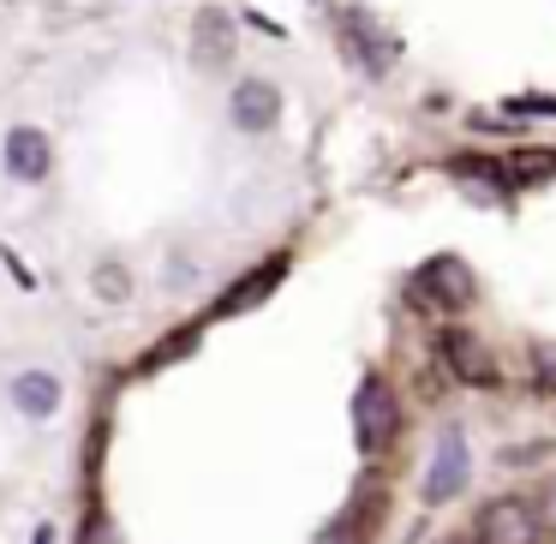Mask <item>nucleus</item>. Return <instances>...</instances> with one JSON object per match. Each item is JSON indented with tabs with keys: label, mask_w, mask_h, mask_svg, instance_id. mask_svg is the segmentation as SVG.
I'll list each match as a JSON object with an SVG mask.
<instances>
[{
	"label": "nucleus",
	"mask_w": 556,
	"mask_h": 544,
	"mask_svg": "<svg viewBox=\"0 0 556 544\" xmlns=\"http://www.w3.org/2000/svg\"><path fill=\"white\" fill-rule=\"evenodd\" d=\"M508 109L515 114H556V97H515Z\"/></svg>",
	"instance_id": "f3484780"
},
{
	"label": "nucleus",
	"mask_w": 556,
	"mask_h": 544,
	"mask_svg": "<svg viewBox=\"0 0 556 544\" xmlns=\"http://www.w3.org/2000/svg\"><path fill=\"white\" fill-rule=\"evenodd\" d=\"M7 174L13 180H25V186H37V180H49V162H54V144H49V132L42 126H13L7 132Z\"/></svg>",
	"instance_id": "0eeeda50"
},
{
	"label": "nucleus",
	"mask_w": 556,
	"mask_h": 544,
	"mask_svg": "<svg viewBox=\"0 0 556 544\" xmlns=\"http://www.w3.org/2000/svg\"><path fill=\"white\" fill-rule=\"evenodd\" d=\"M515 168H520V174H551V168H556V156H520Z\"/></svg>",
	"instance_id": "a211bd4d"
},
{
	"label": "nucleus",
	"mask_w": 556,
	"mask_h": 544,
	"mask_svg": "<svg viewBox=\"0 0 556 544\" xmlns=\"http://www.w3.org/2000/svg\"><path fill=\"white\" fill-rule=\"evenodd\" d=\"M472 539L479 544H539L544 527H539V515H532V503H520V496H496V503L479 508Z\"/></svg>",
	"instance_id": "f03ea898"
},
{
	"label": "nucleus",
	"mask_w": 556,
	"mask_h": 544,
	"mask_svg": "<svg viewBox=\"0 0 556 544\" xmlns=\"http://www.w3.org/2000/svg\"><path fill=\"white\" fill-rule=\"evenodd\" d=\"M348 37L359 42V61L371 66V73H383V66H389V61H395V54H401L395 42H389V37H383V30H377L371 18H365V13H353V18H348Z\"/></svg>",
	"instance_id": "9b49d317"
},
{
	"label": "nucleus",
	"mask_w": 556,
	"mask_h": 544,
	"mask_svg": "<svg viewBox=\"0 0 556 544\" xmlns=\"http://www.w3.org/2000/svg\"><path fill=\"white\" fill-rule=\"evenodd\" d=\"M228 114L240 132H269V126L281 121V90L269 85V78H240L228 97Z\"/></svg>",
	"instance_id": "423d86ee"
},
{
	"label": "nucleus",
	"mask_w": 556,
	"mask_h": 544,
	"mask_svg": "<svg viewBox=\"0 0 556 544\" xmlns=\"http://www.w3.org/2000/svg\"><path fill=\"white\" fill-rule=\"evenodd\" d=\"M97 300H109V305H126L132 300V276H126V264H97Z\"/></svg>",
	"instance_id": "f8f14e48"
},
{
	"label": "nucleus",
	"mask_w": 556,
	"mask_h": 544,
	"mask_svg": "<svg viewBox=\"0 0 556 544\" xmlns=\"http://www.w3.org/2000/svg\"><path fill=\"white\" fill-rule=\"evenodd\" d=\"M467 472H472V460H467V437L448 425L443 437H437V455H431V472H425V503H448V496H460L467 491Z\"/></svg>",
	"instance_id": "20e7f679"
},
{
	"label": "nucleus",
	"mask_w": 556,
	"mask_h": 544,
	"mask_svg": "<svg viewBox=\"0 0 556 544\" xmlns=\"http://www.w3.org/2000/svg\"><path fill=\"white\" fill-rule=\"evenodd\" d=\"M455 174H460V180H479L484 192H508V174L496 168V162H479V156H460V162H455Z\"/></svg>",
	"instance_id": "ddd939ff"
},
{
	"label": "nucleus",
	"mask_w": 556,
	"mask_h": 544,
	"mask_svg": "<svg viewBox=\"0 0 556 544\" xmlns=\"http://www.w3.org/2000/svg\"><path fill=\"white\" fill-rule=\"evenodd\" d=\"M413 288H419V300L437 305V312H467L472 305V269L460 264L455 252H443L413 276Z\"/></svg>",
	"instance_id": "7ed1b4c3"
},
{
	"label": "nucleus",
	"mask_w": 556,
	"mask_h": 544,
	"mask_svg": "<svg viewBox=\"0 0 556 544\" xmlns=\"http://www.w3.org/2000/svg\"><path fill=\"white\" fill-rule=\"evenodd\" d=\"M443 365L455 371V383H467V389H496V359H491V347H484L479 336H467V329H443Z\"/></svg>",
	"instance_id": "39448f33"
},
{
	"label": "nucleus",
	"mask_w": 556,
	"mask_h": 544,
	"mask_svg": "<svg viewBox=\"0 0 556 544\" xmlns=\"http://www.w3.org/2000/svg\"><path fill=\"white\" fill-rule=\"evenodd\" d=\"M401 425V407H395V389L383 383V377H365L359 395H353V437H359L365 455H377V448L395 437Z\"/></svg>",
	"instance_id": "f257e3e1"
},
{
	"label": "nucleus",
	"mask_w": 556,
	"mask_h": 544,
	"mask_svg": "<svg viewBox=\"0 0 556 544\" xmlns=\"http://www.w3.org/2000/svg\"><path fill=\"white\" fill-rule=\"evenodd\" d=\"M192 42H198V66H228L233 61V25H228V13H216V7H204L198 13V25H192Z\"/></svg>",
	"instance_id": "1a4fd4ad"
},
{
	"label": "nucleus",
	"mask_w": 556,
	"mask_h": 544,
	"mask_svg": "<svg viewBox=\"0 0 556 544\" xmlns=\"http://www.w3.org/2000/svg\"><path fill=\"white\" fill-rule=\"evenodd\" d=\"M281 269H288V257H269V264H257L252 276H240V281H233V293H222V300H216V317H233V312H245V305H257L281 281Z\"/></svg>",
	"instance_id": "9d476101"
},
{
	"label": "nucleus",
	"mask_w": 556,
	"mask_h": 544,
	"mask_svg": "<svg viewBox=\"0 0 556 544\" xmlns=\"http://www.w3.org/2000/svg\"><path fill=\"white\" fill-rule=\"evenodd\" d=\"M186 347H192V329H180V336H174V341H168V347H150V353H144V371H156V365H168V359H180V353H186Z\"/></svg>",
	"instance_id": "2eb2a0df"
},
{
	"label": "nucleus",
	"mask_w": 556,
	"mask_h": 544,
	"mask_svg": "<svg viewBox=\"0 0 556 544\" xmlns=\"http://www.w3.org/2000/svg\"><path fill=\"white\" fill-rule=\"evenodd\" d=\"M532 377L556 395V341H539V347H532Z\"/></svg>",
	"instance_id": "4468645a"
},
{
	"label": "nucleus",
	"mask_w": 556,
	"mask_h": 544,
	"mask_svg": "<svg viewBox=\"0 0 556 544\" xmlns=\"http://www.w3.org/2000/svg\"><path fill=\"white\" fill-rule=\"evenodd\" d=\"M532 515H539V527H544V532H556V479L539 491V508H532Z\"/></svg>",
	"instance_id": "dca6fc26"
},
{
	"label": "nucleus",
	"mask_w": 556,
	"mask_h": 544,
	"mask_svg": "<svg viewBox=\"0 0 556 544\" xmlns=\"http://www.w3.org/2000/svg\"><path fill=\"white\" fill-rule=\"evenodd\" d=\"M13 407L25 413V419H49V413L61 407V377L42 371V365L18 371V377H13Z\"/></svg>",
	"instance_id": "6e6552de"
}]
</instances>
